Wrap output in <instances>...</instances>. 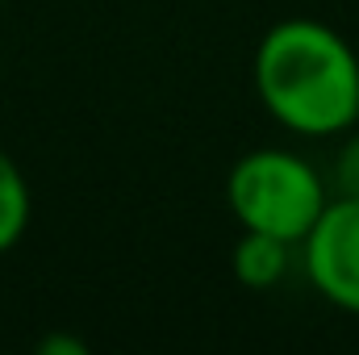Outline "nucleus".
<instances>
[{
  "label": "nucleus",
  "mask_w": 359,
  "mask_h": 355,
  "mask_svg": "<svg viewBox=\"0 0 359 355\" xmlns=\"http://www.w3.org/2000/svg\"><path fill=\"white\" fill-rule=\"evenodd\" d=\"M255 92L301 138H339L359 126V55L326 21L284 17L255 46Z\"/></svg>",
  "instance_id": "obj_1"
},
{
  "label": "nucleus",
  "mask_w": 359,
  "mask_h": 355,
  "mask_svg": "<svg viewBox=\"0 0 359 355\" xmlns=\"http://www.w3.org/2000/svg\"><path fill=\"white\" fill-rule=\"evenodd\" d=\"M226 205L243 230L276 234L301 247L322 209L330 205V184L305 155L284 147H259L230 168Z\"/></svg>",
  "instance_id": "obj_2"
},
{
  "label": "nucleus",
  "mask_w": 359,
  "mask_h": 355,
  "mask_svg": "<svg viewBox=\"0 0 359 355\" xmlns=\"http://www.w3.org/2000/svg\"><path fill=\"white\" fill-rule=\"evenodd\" d=\"M309 284L343 314L359 318V196H330L301 243Z\"/></svg>",
  "instance_id": "obj_3"
},
{
  "label": "nucleus",
  "mask_w": 359,
  "mask_h": 355,
  "mask_svg": "<svg viewBox=\"0 0 359 355\" xmlns=\"http://www.w3.org/2000/svg\"><path fill=\"white\" fill-rule=\"evenodd\" d=\"M292 264V243L276 239V234H259V230H243L238 247H234V276L243 288L268 293L276 288Z\"/></svg>",
  "instance_id": "obj_4"
},
{
  "label": "nucleus",
  "mask_w": 359,
  "mask_h": 355,
  "mask_svg": "<svg viewBox=\"0 0 359 355\" xmlns=\"http://www.w3.org/2000/svg\"><path fill=\"white\" fill-rule=\"evenodd\" d=\"M29 213H34L29 180L0 147V255H8L21 243V234L29 230Z\"/></svg>",
  "instance_id": "obj_5"
},
{
  "label": "nucleus",
  "mask_w": 359,
  "mask_h": 355,
  "mask_svg": "<svg viewBox=\"0 0 359 355\" xmlns=\"http://www.w3.org/2000/svg\"><path fill=\"white\" fill-rule=\"evenodd\" d=\"M330 188H334V196H359V130L355 134H347L343 147L334 151Z\"/></svg>",
  "instance_id": "obj_6"
},
{
  "label": "nucleus",
  "mask_w": 359,
  "mask_h": 355,
  "mask_svg": "<svg viewBox=\"0 0 359 355\" xmlns=\"http://www.w3.org/2000/svg\"><path fill=\"white\" fill-rule=\"evenodd\" d=\"M42 355H84V343H76V339H63V335H55V339H46L42 347H38Z\"/></svg>",
  "instance_id": "obj_7"
},
{
  "label": "nucleus",
  "mask_w": 359,
  "mask_h": 355,
  "mask_svg": "<svg viewBox=\"0 0 359 355\" xmlns=\"http://www.w3.org/2000/svg\"><path fill=\"white\" fill-rule=\"evenodd\" d=\"M0 4H4V0H0Z\"/></svg>",
  "instance_id": "obj_8"
}]
</instances>
